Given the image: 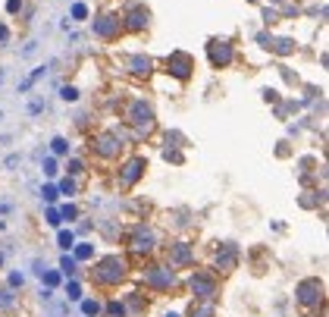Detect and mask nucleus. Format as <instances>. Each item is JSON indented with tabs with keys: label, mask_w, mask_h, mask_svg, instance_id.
Here are the masks:
<instances>
[{
	"label": "nucleus",
	"mask_w": 329,
	"mask_h": 317,
	"mask_svg": "<svg viewBox=\"0 0 329 317\" xmlns=\"http://www.w3.org/2000/svg\"><path fill=\"white\" fill-rule=\"evenodd\" d=\"M235 267H238V248H235L232 242H226L216 251V270H220V273H232Z\"/></svg>",
	"instance_id": "2eb2a0df"
},
{
	"label": "nucleus",
	"mask_w": 329,
	"mask_h": 317,
	"mask_svg": "<svg viewBox=\"0 0 329 317\" xmlns=\"http://www.w3.org/2000/svg\"><path fill=\"white\" fill-rule=\"evenodd\" d=\"M163 157H166L170 163H182L185 157H182V151L179 148H166V151H163Z\"/></svg>",
	"instance_id": "473e14b6"
},
{
	"label": "nucleus",
	"mask_w": 329,
	"mask_h": 317,
	"mask_svg": "<svg viewBox=\"0 0 329 317\" xmlns=\"http://www.w3.org/2000/svg\"><path fill=\"white\" fill-rule=\"evenodd\" d=\"M207 57H210V66H214V69H226V66H232V60H235V48H232V41H226V38H210V44H207Z\"/></svg>",
	"instance_id": "0eeeda50"
},
{
	"label": "nucleus",
	"mask_w": 329,
	"mask_h": 317,
	"mask_svg": "<svg viewBox=\"0 0 329 317\" xmlns=\"http://www.w3.org/2000/svg\"><path fill=\"white\" fill-rule=\"evenodd\" d=\"M60 98H63L66 104H72V101H78V88H72V85H66V88H60Z\"/></svg>",
	"instance_id": "2f4dec72"
},
{
	"label": "nucleus",
	"mask_w": 329,
	"mask_h": 317,
	"mask_svg": "<svg viewBox=\"0 0 329 317\" xmlns=\"http://www.w3.org/2000/svg\"><path fill=\"white\" fill-rule=\"evenodd\" d=\"M170 264L172 267H192L194 264V245L192 242H176L170 248Z\"/></svg>",
	"instance_id": "4468645a"
},
{
	"label": "nucleus",
	"mask_w": 329,
	"mask_h": 317,
	"mask_svg": "<svg viewBox=\"0 0 329 317\" xmlns=\"http://www.w3.org/2000/svg\"><path fill=\"white\" fill-rule=\"evenodd\" d=\"M66 173H69V176H82V173H85V160H78V157H72V160H69V163H66Z\"/></svg>",
	"instance_id": "a878e982"
},
{
	"label": "nucleus",
	"mask_w": 329,
	"mask_h": 317,
	"mask_svg": "<svg viewBox=\"0 0 329 317\" xmlns=\"http://www.w3.org/2000/svg\"><path fill=\"white\" fill-rule=\"evenodd\" d=\"M56 192H60V195H76V192H78V182L72 179V176H66V179L56 185Z\"/></svg>",
	"instance_id": "4be33fe9"
},
{
	"label": "nucleus",
	"mask_w": 329,
	"mask_h": 317,
	"mask_svg": "<svg viewBox=\"0 0 329 317\" xmlns=\"http://www.w3.org/2000/svg\"><path fill=\"white\" fill-rule=\"evenodd\" d=\"M122 304H126V317H144V311H148V301L141 292H128Z\"/></svg>",
	"instance_id": "dca6fc26"
},
{
	"label": "nucleus",
	"mask_w": 329,
	"mask_h": 317,
	"mask_svg": "<svg viewBox=\"0 0 329 317\" xmlns=\"http://www.w3.org/2000/svg\"><path fill=\"white\" fill-rule=\"evenodd\" d=\"M41 76H44V66L32 69V76H28V79H26V82H22V85H19V91H22V95H26V91H28V88H32V85H34V82H38Z\"/></svg>",
	"instance_id": "b1692460"
},
{
	"label": "nucleus",
	"mask_w": 329,
	"mask_h": 317,
	"mask_svg": "<svg viewBox=\"0 0 329 317\" xmlns=\"http://www.w3.org/2000/svg\"><path fill=\"white\" fill-rule=\"evenodd\" d=\"M166 317H179V314H172V311H170V314H166Z\"/></svg>",
	"instance_id": "49530a36"
},
{
	"label": "nucleus",
	"mask_w": 329,
	"mask_h": 317,
	"mask_svg": "<svg viewBox=\"0 0 329 317\" xmlns=\"http://www.w3.org/2000/svg\"><path fill=\"white\" fill-rule=\"evenodd\" d=\"M154 248H157V236H154V229L144 226V223H138V226L128 232V251L144 257V254H154Z\"/></svg>",
	"instance_id": "423d86ee"
},
{
	"label": "nucleus",
	"mask_w": 329,
	"mask_h": 317,
	"mask_svg": "<svg viewBox=\"0 0 329 317\" xmlns=\"http://www.w3.org/2000/svg\"><path fill=\"white\" fill-rule=\"evenodd\" d=\"M66 295L72 298V301H78V298H82V286L76 283V279H69V283H66Z\"/></svg>",
	"instance_id": "7c9ffc66"
},
{
	"label": "nucleus",
	"mask_w": 329,
	"mask_h": 317,
	"mask_svg": "<svg viewBox=\"0 0 329 317\" xmlns=\"http://www.w3.org/2000/svg\"><path fill=\"white\" fill-rule=\"evenodd\" d=\"M128 276V261L122 254H104L98 264H94V279L100 286H116Z\"/></svg>",
	"instance_id": "f03ea898"
},
{
	"label": "nucleus",
	"mask_w": 329,
	"mask_h": 317,
	"mask_svg": "<svg viewBox=\"0 0 329 317\" xmlns=\"http://www.w3.org/2000/svg\"><path fill=\"white\" fill-rule=\"evenodd\" d=\"M144 170H148V160L144 157H128L122 167H120V176H116V179H120L122 189H132L141 176H144Z\"/></svg>",
	"instance_id": "f8f14e48"
},
{
	"label": "nucleus",
	"mask_w": 329,
	"mask_h": 317,
	"mask_svg": "<svg viewBox=\"0 0 329 317\" xmlns=\"http://www.w3.org/2000/svg\"><path fill=\"white\" fill-rule=\"evenodd\" d=\"M56 242H60L63 248L69 251V248H72V245H76V236H72V229H60V236H56Z\"/></svg>",
	"instance_id": "bb28decb"
},
{
	"label": "nucleus",
	"mask_w": 329,
	"mask_h": 317,
	"mask_svg": "<svg viewBox=\"0 0 329 317\" xmlns=\"http://www.w3.org/2000/svg\"><path fill=\"white\" fill-rule=\"evenodd\" d=\"M257 41H260V44H264V48L270 51V44H273V35H266V32H260V35H257Z\"/></svg>",
	"instance_id": "79ce46f5"
},
{
	"label": "nucleus",
	"mask_w": 329,
	"mask_h": 317,
	"mask_svg": "<svg viewBox=\"0 0 329 317\" xmlns=\"http://www.w3.org/2000/svg\"><path fill=\"white\" fill-rule=\"evenodd\" d=\"M72 19H76V22L88 19V7H85V4H72Z\"/></svg>",
	"instance_id": "f704fd0d"
},
{
	"label": "nucleus",
	"mask_w": 329,
	"mask_h": 317,
	"mask_svg": "<svg viewBox=\"0 0 329 317\" xmlns=\"http://www.w3.org/2000/svg\"><path fill=\"white\" fill-rule=\"evenodd\" d=\"M276 19H279V13H276V10H270V7H266V10H264V22H266V26H273Z\"/></svg>",
	"instance_id": "a19ab883"
},
{
	"label": "nucleus",
	"mask_w": 329,
	"mask_h": 317,
	"mask_svg": "<svg viewBox=\"0 0 329 317\" xmlns=\"http://www.w3.org/2000/svg\"><path fill=\"white\" fill-rule=\"evenodd\" d=\"M0 267H4V254H0Z\"/></svg>",
	"instance_id": "de8ad7c7"
},
{
	"label": "nucleus",
	"mask_w": 329,
	"mask_h": 317,
	"mask_svg": "<svg viewBox=\"0 0 329 317\" xmlns=\"http://www.w3.org/2000/svg\"><path fill=\"white\" fill-rule=\"evenodd\" d=\"M150 22V10L138 0H128L126 4V16H122V29L126 32H144Z\"/></svg>",
	"instance_id": "6e6552de"
},
{
	"label": "nucleus",
	"mask_w": 329,
	"mask_h": 317,
	"mask_svg": "<svg viewBox=\"0 0 329 317\" xmlns=\"http://www.w3.org/2000/svg\"><path fill=\"white\" fill-rule=\"evenodd\" d=\"M107 314H110V317H126V304L113 298V301L107 304Z\"/></svg>",
	"instance_id": "c756f323"
},
{
	"label": "nucleus",
	"mask_w": 329,
	"mask_h": 317,
	"mask_svg": "<svg viewBox=\"0 0 329 317\" xmlns=\"http://www.w3.org/2000/svg\"><path fill=\"white\" fill-rule=\"evenodd\" d=\"M22 283H26V276H22V273H10V289H19Z\"/></svg>",
	"instance_id": "ea45409f"
},
{
	"label": "nucleus",
	"mask_w": 329,
	"mask_h": 317,
	"mask_svg": "<svg viewBox=\"0 0 329 317\" xmlns=\"http://www.w3.org/2000/svg\"><path fill=\"white\" fill-rule=\"evenodd\" d=\"M88 148H91L100 160H116V157L122 154L126 142H122V135H120V132H98V135H91Z\"/></svg>",
	"instance_id": "7ed1b4c3"
},
{
	"label": "nucleus",
	"mask_w": 329,
	"mask_h": 317,
	"mask_svg": "<svg viewBox=\"0 0 329 317\" xmlns=\"http://www.w3.org/2000/svg\"><path fill=\"white\" fill-rule=\"evenodd\" d=\"M176 283V276H172V270L170 267H148L144 270V286L148 289H154V292H170Z\"/></svg>",
	"instance_id": "9b49d317"
},
{
	"label": "nucleus",
	"mask_w": 329,
	"mask_h": 317,
	"mask_svg": "<svg viewBox=\"0 0 329 317\" xmlns=\"http://www.w3.org/2000/svg\"><path fill=\"white\" fill-rule=\"evenodd\" d=\"M72 248H76V261H91V257H94V245H88V242L72 245Z\"/></svg>",
	"instance_id": "6ab92c4d"
},
{
	"label": "nucleus",
	"mask_w": 329,
	"mask_h": 317,
	"mask_svg": "<svg viewBox=\"0 0 329 317\" xmlns=\"http://www.w3.org/2000/svg\"><path fill=\"white\" fill-rule=\"evenodd\" d=\"M188 286H192V292L201 301H214L220 295V279L210 273V270H194V273L188 276Z\"/></svg>",
	"instance_id": "20e7f679"
},
{
	"label": "nucleus",
	"mask_w": 329,
	"mask_h": 317,
	"mask_svg": "<svg viewBox=\"0 0 329 317\" xmlns=\"http://www.w3.org/2000/svg\"><path fill=\"white\" fill-rule=\"evenodd\" d=\"M16 304V298H13V292L10 289H0V311H10Z\"/></svg>",
	"instance_id": "cd10ccee"
},
{
	"label": "nucleus",
	"mask_w": 329,
	"mask_h": 317,
	"mask_svg": "<svg viewBox=\"0 0 329 317\" xmlns=\"http://www.w3.org/2000/svg\"><path fill=\"white\" fill-rule=\"evenodd\" d=\"M323 283L320 279H301L298 289H295V301L301 308H316V304H323Z\"/></svg>",
	"instance_id": "1a4fd4ad"
},
{
	"label": "nucleus",
	"mask_w": 329,
	"mask_h": 317,
	"mask_svg": "<svg viewBox=\"0 0 329 317\" xmlns=\"http://www.w3.org/2000/svg\"><path fill=\"white\" fill-rule=\"evenodd\" d=\"M188 317H214V301H201V304H192Z\"/></svg>",
	"instance_id": "a211bd4d"
},
{
	"label": "nucleus",
	"mask_w": 329,
	"mask_h": 317,
	"mask_svg": "<svg viewBox=\"0 0 329 317\" xmlns=\"http://www.w3.org/2000/svg\"><path fill=\"white\" fill-rule=\"evenodd\" d=\"M0 120H4V113H0Z\"/></svg>",
	"instance_id": "8fccbe9b"
},
{
	"label": "nucleus",
	"mask_w": 329,
	"mask_h": 317,
	"mask_svg": "<svg viewBox=\"0 0 329 317\" xmlns=\"http://www.w3.org/2000/svg\"><path fill=\"white\" fill-rule=\"evenodd\" d=\"M41 279H44V286L47 289H54V286H60V270H41Z\"/></svg>",
	"instance_id": "aec40b11"
},
{
	"label": "nucleus",
	"mask_w": 329,
	"mask_h": 317,
	"mask_svg": "<svg viewBox=\"0 0 329 317\" xmlns=\"http://www.w3.org/2000/svg\"><path fill=\"white\" fill-rule=\"evenodd\" d=\"M6 41H10V29L0 22V44H6Z\"/></svg>",
	"instance_id": "37998d69"
},
{
	"label": "nucleus",
	"mask_w": 329,
	"mask_h": 317,
	"mask_svg": "<svg viewBox=\"0 0 329 317\" xmlns=\"http://www.w3.org/2000/svg\"><path fill=\"white\" fill-rule=\"evenodd\" d=\"M163 69H166L172 79L188 82V79L194 76V57H192V54H185V51H172L166 60H163Z\"/></svg>",
	"instance_id": "39448f33"
},
{
	"label": "nucleus",
	"mask_w": 329,
	"mask_h": 317,
	"mask_svg": "<svg viewBox=\"0 0 329 317\" xmlns=\"http://www.w3.org/2000/svg\"><path fill=\"white\" fill-rule=\"evenodd\" d=\"M122 32H126L122 29V16H116V13H104V16L94 19V35L104 38V41H116Z\"/></svg>",
	"instance_id": "9d476101"
},
{
	"label": "nucleus",
	"mask_w": 329,
	"mask_h": 317,
	"mask_svg": "<svg viewBox=\"0 0 329 317\" xmlns=\"http://www.w3.org/2000/svg\"><path fill=\"white\" fill-rule=\"evenodd\" d=\"M270 51L279 54V57H288V54H295V41H292V38H273Z\"/></svg>",
	"instance_id": "f3484780"
},
{
	"label": "nucleus",
	"mask_w": 329,
	"mask_h": 317,
	"mask_svg": "<svg viewBox=\"0 0 329 317\" xmlns=\"http://www.w3.org/2000/svg\"><path fill=\"white\" fill-rule=\"evenodd\" d=\"M50 151H54V154H69V142H66L63 135H56L54 142H50Z\"/></svg>",
	"instance_id": "393cba45"
},
{
	"label": "nucleus",
	"mask_w": 329,
	"mask_h": 317,
	"mask_svg": "<svg viewBox=\"0 0 329 317\" xmlns=\"http://www.w3.org/2000/svg\"><path fill=\"white\" fill-rule=\"evenodd\" d=\"M273 4H282V0H273Z\"/></svg>",
	"instance_id": "09e8293b"
},
{
	"label": "nucleus",
	"mask_w": 329,
	"mask_h": 317,
	"mask_svg": "<svg viewBox=\"0 0 329 317\" xmlns=\"http://www.w3.org/2000/svg\"><path fill=\"white\" fill-rule=\"evenodd\" d=\"M6 13H10V16L22 13V0H6Z\"/></svg>",
	"instance_id": "58836bf2"
},
{
	"label": "nucleus",
	"mask_w": 329,
	"mask_h": 317,
	"mask_svg": "<svg viewBox=\"0 0 329 317\" xmlns=\"http://www.w3.org/2000/svg\"><path fill=\"white\" fill-rule=\"evenodd\" d=\"M47 223H50V226H60V210H56V207H50V210H47Z\"/></svg>",
	"instance_id": "4c0bfd02"
},
{
	"label": "nucleus",
	"mask_w": 329,
	"mask_h": 317,
	"mask_svg": "<svg viewBox=\"0 0 329 317\" xmlns=\"http://www.w3.org/2000/svg\"><path fill=\"white\" fill-rule=\"evenodd\" d=\"M182 142H185V138H182L179 132H166V145H170V148H179Z\"/></svg>",
	"instance_id": "e433bc0d"
},
{
	"label": "nucleus",
	"mask_w": 329,
	"mask_h": 317,
	"mask_svg": "<svg viewBox=\"0 0 329 317\" xmlns=\"http://www.w3.org/2000/svg\"><path fill=\"white\" fill-rule=\"evenodd\" d=\"M60 210V220H76L78 217V207L76 204H63V207H56Z\"/></svg>",
	"instance_id": "c85d7f7f"
},
{
	"label": "nucleus",
	"mask_w": 329,
	"mask_h": 317,
	"mask_svg": "<svg viewBox=\"0 0 329 317\" xmlns=\"http://www.w3.org/2000/svg\"><path fill=\"white\" fill-rule=\"evenodd\" d=\"M76 267H78L76 257H69V254H63V257H60V270H63L66 276H76Z\"/></svg>",
	"instance_id": "5701e85b"
},
{
	"label": "nucleus",
	"mask_w": 329,
	"mask_h": 317,
	"mask_svg": "<svg viewBox=\"0 0 329 317\" xmlns=\"http://www.w3.org/2000/svg\"><path fill=\"white\" fill-rule=\"evenodd\" d=\"M16 163H19V154H10V157H6V170H13Z\"/></svg>",
	"instance_id": "c03bdc74"
},
{
	"label": "nucleus",
	"mask_w": 329,
	"mask_h": 317,
	"mask_svg": "<svg viewBox=\"0 0 329 317\" xmlns=\"http://www.w3.org/2000/svg\"><path fill=\"white\" fill-rule=\"evenodd\" d=\"M126 69H128L135 79H150V76H154V60H150L148 54H132V57L126 60Z\"/></svg>",
	"instance_id": "ddd939ff"
},
{
	"label": "nucleus",
	"mask_w": 329,
	"mask_h": 317,
	"mask_svg": "<svg viewBox=\"0 0 329 317\" xmlns=\"http://www.w3.org/2000/svg\"><path fill=\"white\" fill-rule=\"evenodd\" d=\"M56 195H60V192H56V185H44V189H41L44 201H56Z\"/></svg>",
	"instance_id": "c9c22d12"
},
{
	"label": "nucleus",
	"mask_w": 329,
	"mask_h": 317,
	"mask_svg": "<svg viewBox=\"0 0 329 317\" xmlns=\"http://www.w3.org/2000/svg\"><path fill=\"white\" fill-rule=\"evenodd\" d=\"M264 101H276V91L273 88H264Z\"/></svg>",
	"instance_id": "a18cd8bd"
},
{
	"label": "nucleus",
	"mask_w": 329,
	"mask_h": 317,
	"mask_svg": "<svg viewBox=\"0 0 329 317\" xmlns=\"http://www.w3.org/2000/svg\"><path fill=\"white\" fill-rule=\"evenodd\" d=\"M82 314H85V317H98L100 314V301L98 298H85V301H82Z\"/></svg>",
	"instance_id": "412c9836"
},
{
	"label": "nucleus",
	"mask_w": 329,
	"mask_h": 317,
	"mask_svg": "<svg viewBox=\"0 0 329 317\" xmlns=\"http://www.w3.org/2000/svg\"><path fill=\"white\" fill-rule=\"evenodd\" d=\"M41 170H44V176H56V173H60V170H56V160H54V157H44Z\"/></svg>",
	"instance_id": "72a5a7b5"
},
{
	"label": "nucleus",
	"mask_w": 329,
	"mask_h": 317,
	"mask_svg": "<svg viewBox=\"0 0 329 317\" xmlns=\"http://www.w3.org/2000/svg\"><path fill=\"white\" fill-rule=\"evenodd\" d=\"M122 120L132 126L135 138L150 135V132H154V126H157V120H154V107H150L144 98H132V101H126V107H122Z\"/></svg>",
	"instance_id": "f257e3e1"
}]
</instances>
